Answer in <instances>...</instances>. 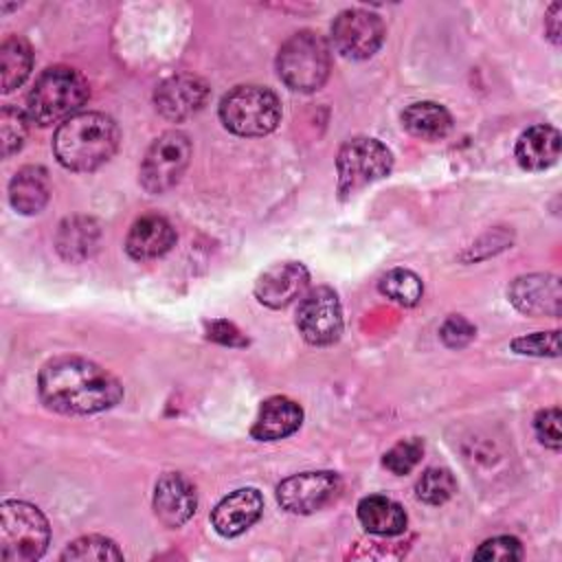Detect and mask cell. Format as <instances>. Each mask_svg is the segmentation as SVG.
I'll use <instances>...</instances> for the list:
<instances>
[{
    "label": "cell",
    "instance_id": "cell-17",
    "mask_svg": "<svg viewBox=\"0 0 562 562\" xmlns=\"http://www.w3.org/2000/svg\"><path fill=\"white\" fill-rule=\"evenodd\" d=\"M176 244L173 226L160 215L138 217L125 239V250L136 261H149L162 257Z\"/></svg>",
    "mask_w": 562,
    "mask_h": 562
},
{
    "label": "cell",
    "instance_id": "cell-12",
    "mask_svg": "<svg viewBox=\"0 0 562 562\" xmlns=\"http://www.w3.org/2000/svg\"><path fill=\"white\" fill-rule=\"evenodd\" d=\"M206 99H209L206 81L187 72L165 79L154 92V103L158 114L176 123L202 110Z\"/></svg>",
    "mask_w": 562,
    "mask_h": 562
},
{
    "label": "cell",
    "instance_id": "cell-22",
    "mask_svg": "<svg viewBox=\"0 0 562 562\" xmlns=\"http://www.w3.org/2000/svg\"><path fill=\"white\" fill-rule=\"evenodd\" d=\"M358 520L375 536H397L406 529V512L386 496H364L358 503Z\"/></svg>",
    "mask_w": 562,
    "mask_h": 562
},
{
    "label": "cell",
    "instance_id": "cell-13",
    "mask_svg": "<svg viewBox=\"0 0 562 562\" xmlns=\"http://www.w3.org/2000/svg\"><path fill=\"white\" fill-rule=\"evenodd\" d=\"M198 496L193 483L180 472H167L156 481L154 487V514L169 527H182L195 512Z\"/></svg>",
    "mask_w": 562,
    "mask_h": 562
},
{
    "label": "cell",
    "instance_id": "cell-23",
    "mask_svg": "<svg viewBox=\"0 0 562 562\" xmlns=\"http://www.w3.org/2000/svg\"><path fill=\"white\" fill-rule=\"evenodd\" d=\"M402 125L417 138L439 140L450 132L452 116L443 105L435 101H417L402 112Z\"/></svg>",
    "mask_w": 562,
    "mask_h": 562
},
{
    "label": "cell",
    "instance_id": "cell-21",
    "mask_svg": "<svg viewBox=\"0 0 562 562\" xmlns=\"http://www.w3.org/2000/svg\"><path fill=\"white\" fill-rule=\"evenodd\" d=\"M50 198V178L44 167L26 165L9 182V202L22 215L40 213Z\"/></svg>",
    "mask_w": 562,
    "mask_h": 562
},
{
    "label": "cell",
    "instance_id": "cell-33",
    "mask_svg": "<svg viewBox=\"0 0 562 562\" xmlns=\"http://www.w3.org/2000/svg\"><path fill=\"white\" fill-rule=\"evenodd\" d=\"M439 336H441L446 347L461 349L476 336V327L468 318H463L459 314H452L443 321V325L439 329Z\"/></svg>",
    "mask_w": 562,
    "mask_h": 562
},
{
    "label": "cell",
    "instance_id": "cell-1",
    "mask_svg": "<svg viewBox=\"0 0 562 562\" xmlns=\"http://www.w3.org/2000/svg\"><path fill=\"white\" fill-rule=\"evenodd\" d=\"M37 391L50 411L64 415L101 413L123 397V386L112 373L79 356L48 360L40 369Z\"/></svg>",
    "mask_w": 562,
    "mask_h": 562
},
{
    "label": "cell",
    "instance_id": "cell-15",
    "mask_svg": "<svg viewBox=\"0 0 562 562\" xmlns=\"http://www.w3.org/2000/svg\"><path fill=\"white\" fill-rule=\"evenodd\" d=\"M509 301L516 310L529 316H558L562 305L560 279L553 274L518 277L509 290Z\"/></svg>",
    "mask_w": 562,
    "mask_h": 562
},
{
    "label": "cell",
    "instance_id": "cell-6",
    "mask_svg": "<svg viewBox=\"0 0 562 562\" xmlns=\"http://www.w3.org/2000/svg\"><path fill=\"white\" fill-rule=\"evenodd\" d=\"M279 119V97L263 86H237L220 101V121L237 136L270 134Z\"/></svg>",
    "mask_w": 562,
    "mask_h": 562
},
{
    "label": "cell",
    "instance_id": "cell-3",
    "mask_svg": "<svg viewBox=\"0 0 562 562\" xmlns=\"http://www.w3.org/2000/svg\"><path fill=\"white\" fill-rule=\"evenodd\" d=\"M88 81L81 72L68 66L46 68L33 83L26 97V114L37 125L66 121L88 101Z\"/></svg>",
    "mask_w": 562,
    "mask_h": 562
},
{
    "label": "cell",
    "instance_id": "cell-14",
    "mask_svg": "<svg viewBox=\"0 0 562 562\" xmlns=\"http://www.w3.org/2000/svg\"><path fill=\"white\" fill-rule=\"evenodd\" d=\"M310 283V272L299 261H283L270 266L255 283V296L259 303L279 310L303 296Z\"/></svg>",
    "mask_w": 562,
    "mask_h": 562
},
{
    "label": "cell",
    "instance_id": "cell-2",
    "mask_svg": "<svg viewBox=\"0 0 562 562\" xmlns=\"http://www.w3.org/2000/svg\"><path fill=\"white\" fill-rule=\"evenodd\" d=\"M119 138V125L108 114L77 112L57 127L53 151L61 167L92 171L112 158Z\"/></svg>",
    "mask_w": 562,
    "mask_h": 562
},
{
    "label": "cell",
    "instance_id": "cell-5",
    "mask_svg": "<svg viewBox=\"0 0 562 562\" xmlns=\"http://www.w3.org/2000/svg\"><path fill=\"white\" fill-rule=\"evenodd\" d=\"M50 540L46 516L31 503L4 501L0 507V558L31 562L44 555Z\"/></svg>",
    "mask_w": 562,
    "mask_h": 562
},
{
    "label": "cell",
    "instance_id": "cell-20",
    "mask_svg": "<svg viewBox=\"0 0 562 562\" xmlns=\"http://www.w3.org/2000/svg\"><path fill=\"white\" fill-rule=\"evenodd\" d=\"M101 228L92 217L72 215L66 217L55 235L57 252L66 261H86L99 250Z\"/></svg>",
    "mask_w": 562,
    "mask_h": 562
},
{
    "label": "cell",
    "instance_id": "cell-31",
    "mask_svg": "<svg viewBox=\"0 0 562 562\" xmlns=\"http://www.w3.org/2000/svg\"><path fill=\"white\" fill-rule=\"evenodd\" d=\"M533 430L540 443H544L551 450H560L562 446V432H560V408L551 406L540 411L533 417Z\"/></svg>",
    "mask_w": 562,
    "mask_h": 562
},
{
    "label": "cell",
    "instance_id": "cell-11",
    "mask_svg": "<svg viewBox=\"0 0 562 562\" xmlns=\"http://www.w3.org/2000/svg\"><path fill=\"white\" fill-rule=\"evenodd\" d=\"M334 48L349 59L371 57L384 42L382 20L364 9H347L331 24Z\"/></svg>",
    "mask_w": 562,
    "mask_h": 562
},
{
    "label": "cell",
    "instance_id": "cell-7",
    "mask_svg": "<svg viewBox=\"0 0 562 562\" xmlns=\"http://www.w3.org/2000/svg\"><path fill=\"white\" fill-rule=\"evenodd\" d=\"M391 167H393V154L378 138L358 136L347 140L340 147L336 158L340 198L353 195L367 184L382 180L384 176H389Z\"/></svg>",
    "mask_w": 562,
    "mask_h": 562
},
{
    "label": "cell",
    "instance_id": "cell-26",
    "mask_svg": "<svg viewBox=\"0 0 562 562\" xmlns=\"http://www.w3.org/2000/svg\"><path fill=\"white\" fill-rule=\"evenodd\" d=\"M457 492V481L446 468H428L415 483V494L426 505H441Z\"/></svg>",
    "mask_w": 562,
    "mask_h": 562
},
{
    "label": "cell",
    "instance_id": "cell-28",
    "mask_svg": "<svg viewBox=\"0 0 562 562\" xmlns=\"http://www.w3.org/2000/svg\"><path fill=\"white\" fill-rule=\"evenodd\" d=\"M29 114L13 108V105H4L0 112V136H2V156L9 158L11 154H15L22 145L24 138L29 134Z\"/></svg>",
    "mask_w": 562,
    "mask_h": 562
},
{
    "label": "cell",
    "instance_id": "cell-30",
    "mask_svg": "<svg viewBox=\"0 0 562 562\" xmlns=\"http://www.w3.org/2000/svg\"><path fill=\"white\" fill-rule=\"evenodd\" d=\"M512 349L522 356L555 358L560 353V331L553 329V331H536L529 336H520V338L512 340Z\"/></svg>",
    "mask_w": 562,
    "mask_h": 562
},
{
    "label": "cell",
    "instance_id": "cell-32",
    "mask_svg": "<svg viewBox=\"0 0 562 562\" xmlns=\"http://www.w3.org/2000/svg\"><path fill=\"white\" fill-rule=\"evenodd\" d=\"M522 547L512 536H498L492 540H485L476 551L474 560H520Z\"/></svg>",
    "mask_w": 562,
    "mask_h": 562
},
{
    "label": "cell",
    "instance_id": "cell-18",
    "mask_svg": "<svg viewBox=\"0 0 562 562\" xmlns=\"http://www.w3.org/2000/svg\"><path fill=\"white\" fill-rule=\"evenodd\" d=\"M301 422H303L301 406L290 397L274 395L261 404L250 435L259 441L285 439L299 430Z\"/></svg>",
    "mask_w": 562,
    "mask_h": 562
},
{
    "label": "cell",
    "instance_id": "cell-4",
    "mask_svg": "<svg viewBox=\"0 0 562 562\" xmlns=\"http://www.w3.org/2000/svg\"><path fill=\"white\" fill-rule=\"evenodd\" d=\"M331 53L314 31H299L288 37L277 55V72L281 81L296 92L318 90L329 75Z\"/></svg>",
    "mask_w": 562,
    "mask_h": 562
},
{
    "label": "cell",
    "instance_id": "cell-25",
    "mask_svg": "<svg viewBox=\"0 0 562 562\" xmlns=\"http://www.w3.org/2000/svg\"><path fill=\"white\" fill-rule=\"evenodd\" d=\"M380 292L386 299L395 301L397 305L413 307L419 303L424 285L415 272H411L406 268H393L380 279Z\"/></svg>",
    "mask_w": 562,
    "mask_h": 562
},
{
    "label": "cell",
    "instance_id": "cell-24",
    "mask_svg": "<svg viewBox=\"0 0 562 562\" xmlns=\"http://www.w3.org/2000/svg\"><path fill=\"white\" fill-rule=\"evenodd\" d=\"M33 50L26 40L11 35L0 44V70H2V92H11L24 83L31 72Z\"/></svg>",
    "mask_w": 562,
    "mask_h": 562
},
{
    "label": "cell",
    "instance_id": "cell-19",
    "mask_svg": "<svg viewBox=\"0 0 562 562\" xmlns=\"http://www.w3.org/2000/svg\"><path fill=\"white\" fill-rule=\"evenodd\" d=\"M560 158V132L551 125L525 130L516 143V160L527 171H544Z\"/></svg>",
    "mask_w": 562,
    "mask_h": 562
},
{
    "label": "cell",
    "instance_id": "cell-9",
    "mask_svg": "<svg viewBox=\"0 0 562 562\" xmlns=\"http://www.w3.org/2000/svg\"><path fill=\"white\" fill-rule=\"evenodd\" d=\"M296 327L310 345L325 347L336 342L342 334V307L338 294L327 285L305 292L296 310Z\"/></svg>",
    "mask_w": 562,
    "mask_h": 562
},
{
    "label": "cell",
    "instance_id": "cell-10",
    "mask_svg": "<svg viewBox=\"0 0 562 562\" xmlns=\"http://www.w3.org/2000/svg\"><path fill=\"white\" fill-rule=\"evenodd\" d=\"M340 490L342 481L336 472H301L279 483L277 501L290 514H314L329 505Z\"/></svg>",
    "mask_w": 562,
    "mask_h": 562
},
{
    "label": "cell",
    "instance_id": "cell-34",
    "mask_svg": "<svg viewBox=\"0 0 562 562\" xmlns=\"http://www.w3.org/2000/svg\"><path fill=\"white\" fill-rule=\"evenodd\" d=\"M209 338L217 340L222 345H246L241 334L235 329L233 323L226 321H213L209 323Z\"/></svg>",
    "mask_w": 562,
    "mask_h": 562
},
{
    "label": "cell",
    "instance_id": "cell-35",
    "mask_svg": "<svg viewBox=\"0 0 562 562\" xmlns=\"http://www.w3.org/2000/svg\"><path fill=\"white\" fill-rule=\"evenodd\" d=\"M560 11H562V7L558 2H553L549 7L547 18H544V29H547L553 44H560Z\"/></svg>",
    "mask_w": 562,
    "mask_h": 562
},
{
    "label": "cell",
    "instance_id": "cell-8",
    "mask_svg": "<svg viewBox=\"0 0 562 562\" xmlns=\"http://www.w3.org/2000/svg\"><path fill=\"white\" fill-rule=\"evenodd\" d=\"M191 158V140L182 132L160 134L140 162V187L147 193L169 191L184 173Z\"/></svg>",
    "mask_w": 562,
    "mask_h": 562
},
{
    "label": "cell",
    "instance_id": "cell-27",
    "mask_svg": "<svg viewBox=\"0 0 562 562\" xmlns=\"http://www.w3.org/2000/svg\"><path fill=\"white\" fill-rule=\"evenodd\" d=\"M61 560H97V562H108V560H123V553L119 547L103 536H83L66 547L61 553Z\"/></svg>",
    "mask_w": 562,
    "mask_h": 562
},
{
    "label": "cell",
    "instance_id": "cell-16",
    "mask_svg": "<svg viewBox=\"0 0 562 562\" xmlns=\"http://www.w3.org/2000/svg\"><path fill=\"white\" fill-rule=\"evenodd\" d=\"M263 512V498L255 487H239L224 496L213 514L211 522L215 531L224 538H235L244 533L248 527H252Z\"/></svg>",
    "mask_w": 562,
    "mask_h": 562
},
{
    "label": "cell",
    "instance_id": "cell-29",
    "mask_svg": "<svg viewBox=\"0 0 562 562\" xmlns=\"http://www.w3.org/2000/svg\"><path fill=\"white\" fill-rule=\"evenodd\" d=\"M424 454V441L419 437H408L397 441L391 450L384 452V468L393 474H408Z\"/></svg>",
    "mask_w": 562,
    "mask_h": 562
}]
</instances>
